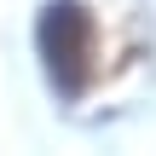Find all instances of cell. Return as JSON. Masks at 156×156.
Listing matches in <instances>:
<instances>
[{
	"label": "cell",
	"mask_w": 156,
	"mask_h": 156,
	"mask_svg": "<svg viewBox=\"0 0 156 156\" xmlns=\"http://www.w3.org/2000/svg\"><path fill=\"white\" fill-rule=\"evenodd\" d=\"M35 41H41V58H46V75L58 81V93H87V81H93V52H98V23H93V12L81 6V0H52L46 12H41V29H35Z\"/></svg>",
	"instance_id": "1"
}]
</instances>
